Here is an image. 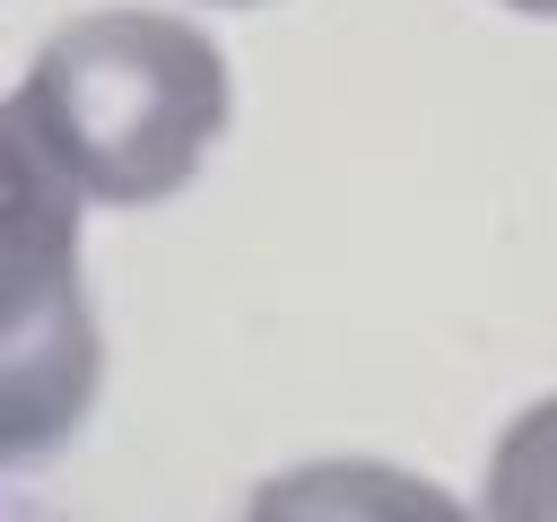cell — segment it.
<instances>
[{"label": "cell", "instance_id": "obj_5", "mask_svg": "<svg viewBox=\"0 0 557 522\" xmlns=\"http://www.w3.org/2000/svg\"><path fill=\"white\" fill-rule=\"evenodd\" d=\"M226 9H261V0H226Z\"/></svg>", "mask_w": 557, "mask_h": 522}, {"label": "cell", "instance_id": "obj_2", "mask_svg": "<svg viewBox=\"0 0 557 522\" xmlns=\"http://www.w3.org/2000/svg\"><path fill=\"white\" fill-rule=\"evenodd\" d=\"M104 383V331L78 278V183L0 104V470L61 452Z\"/></svg>", "mask_w": 557, "mask_h": 522}, {"label": "cell", "instance_id": "obj_1", "mask_svg": "<svg viewBox=\"0 0 557 522\" xmlns=\"http://www.w3.org/2000/svg\"><path fill=\"white\" fill-rule=\"evenodd\" d=\"M26 130L104 209L174 200L235 122L226 52L165 9H87L44 35L17 87Z\"/></svg>", "mask_w": 557, "mask_h": 522}, {"label": "cell", "instance_id": "obj_4", "mask_svg": "<svg viewBox=\"0 0 557 522\" xmlns=\"http://www.w3.org/2000/svg\"><path fill=\"white\" fill-rule=\"evenodd\" d=\"M496 9H513V17H557V0H496Z\"/></svg>", "mask_w": 557, "mask_h": 522}, {"label": "cell", "instance_id": "obj_3", "mask_svg": "<svg viewBox=\"0 0 557 522\" xmlns=\"http://www.w3.org/2000/svg\"><path fill=\"white\" fill-rule=\"evenodd\" d=\"M487 513L505 522H548L557 513V400L522 409L487 461Z\"/></svg>", "mask_w": 557, "mask_h": 522}]
</instances>
